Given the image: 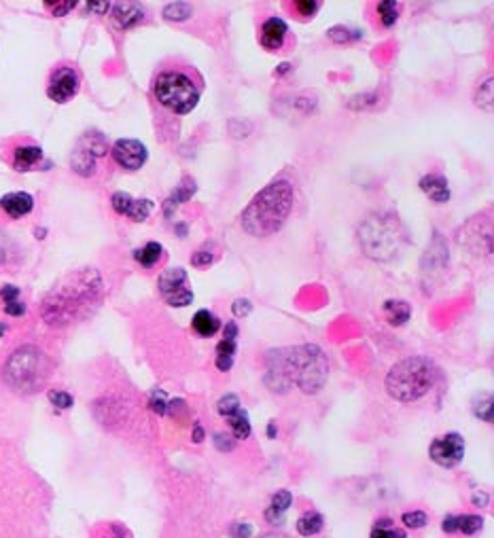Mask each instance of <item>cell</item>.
Here are the masks:
<instances>
[{
  "label": "cell",
  "instance_id": "obj_1",
  "mask_svg": "<svg viewBox=\"0 0 494 538\" xmlns=\"http://www.w3.org/2000/svg\"><path fill=\"white\" fill-rule=\"evenodd\" d=\"M276 378L272 390L297 384L306 395L319 392L329 378V363L319 346H297L278 352H270L268 380Z\"/></svg>",
  "mask_w": 494,
  "mask_h": 538
},
{
  "label": "cell",
  "instance_id": "obj_2",
  "mask_svg": "<svg viewBox=\"0 0 494 538\" xmlns=\"http://www.w3.org/2000/svg\"><path fill=\"white\" fill-rule=\"evenodd\" d=\"M295 193L289 180H274L259 191L242 212V227L253 238H268L282 229L291 210Z\"/></svg>",
  "mask_w": 494,
  "mask_h": 538
},
{
  "label": "cell",
  "instance_id": "obj_3",
  "mask_svg": "<svg viewBox=\"0 0 494 538\" xmlns=\"http://www.w3.org/2000/svg\"><path fill=\"white\" fill-rule=\"evenodd\" d=\"M437 367L427 356H410L397 363L386 375V392L399 403H412L424 397L437 382Z\"/></svg>",
  "mask_w": 494,
  "mask_h": 538
},
{
  "label": "cell",
  "instance_id": "obj_4",
  "mask_svg": "<svg viewBox=\"0 0 494 538\" xmlns=\"http://www.w3.org/2000/svg\"><path fill=\"white\" fill-rule=\"evenodd\" d=\"M100 290V278L96 271H83L72 275L70 284H64L55 288L45 305H43V316L49 324H64L70 322L81 305H87L98 297Z\"/></svg>",
  "mask_w": 494,
  "mask_h": 538
},
{
  "label": "cell",
  "instance_id": "obj_5",
  "mask_svg": "<svg viewBox=\"0 0 494 538\" xmlns=\"http://www.w3.org/2000/svg\"><path fill=\"white\" fill-rule=\"evenodd\" d=\"M358 242L367 257L375 261H390L403 251L407 234L397 216L373 214L358 227Z\"/></svg>",
  "mask_w": 494,
  "mask_h": 538
},
{
  "label": "cell",
  "instance_id": "obj_6",
  "mask_svg": "<svg viewBox=\"0 0 494 538\" xmlns=\"http://www.w3.org/2000/svg\"><path fill=\"white\" fill-rule=\"evenodd\" d=\"M155 98L174 115H187L197 106L199 92L195 83L182 72H162L155 81Z\"/></svg>",
  "mask_w": 494,
  "mask_h": 538
},
{
  "label": "cell",
  "instance_id": "obj_7",
  "mask_svg": "<svg viewBox=\"0 0 494 538\" xmlns=\"http://www.w3.org/2000/svg\"><path fill=\"white\" fill-rule=\"evenodd\" d=\"M38 378H40V352L32 346L15 350L4 367V380L17 390H28L38 382Z\"/></svg>",
  "mask_w": 494,
  "mask_h": 538
},
{
  "label": "cell",
  "instance_id": "obj_8",
  "mask_svg": "<svg viewBox=\"0 0 494 538\" xmlns=\"http://www.w3.org/2000/svg\"><path fill=\"white\" fill-rule=\"evenodd\" d=\"M158 286L162 297L172 307H185L193 301V290L189 288V278L185 269H165L158 280Z\"/></svg>",
  "mask_w": 494,
  "mask_h": 538
},
{
  "label": "cell",
  "instance_id": "obj_9",
  "mask_svg": "<svg viewBox=\"0 0 494 538\" xmlns=\"http://www.w3.org/2000/svg\"><path fill=\"white\" fill-rule=\"evenodd\" d=\"M429 456L435 464L444 468H452L465 456V439L459 432H448L444 437H437L429 447Z\"/></svg>",
  "mask_w": 494,
  "mask_h": 538
},
{
  "label": "cell",
  "instance_id": "obj_10",
  "mask_svg": "<svg viewBox=\"0 0 494 538\" xmlns=\"http://www.w3.org/2000/svg\"><path fill=\"white\" fill-rule=\"evenodd\" d=\"M216 409L219 413L229 422V428H231V434L234 439H248L251 437V419H248V413L242 409L240 405V399L236 395H225L221 397V401L216 403Z\"/></svg>",
  "mask_w": 494,
  "mask_h": 538
},
{
  "label": "cell",
  "instance_id": "obj_11",
  "mask_svg": "<svg viewBox=\"0 0 494 538\" xmlns=\"http://www.w3.org/2000/svg\"><path fill=\"white\" fill-rule=\"evenodd\" d=\"M149 153L147 146L138 140L132 138H121L113 144V159L124 168V170H141L147 161Z\"/></svg>",
  "mask_w": 494,
  "mask_h": 538
},
{
  "label": "cell",
  "instance_id": "obj_12",
  "mask_svg": "<svg viewBox=\"0 0 494 538\" xmlns=\"http://www.w3.org/2000/svg\"><path fill=\"white\" fill-rule=\"evenodd\" d=\"M79 92V75L72 70V68H60L53 72L51 77V83L47 87V96L57 102V104H64L68 102L72 96H77Z\"/></svg>",
  "mask_w": 494,
  "mask_h": 538
},
{
  "label": "cell",
  "instance_id": "obj_13",
  "mask_svg": "<svg viewBox=\"0 0 494 538\" xmlns=\"http://www.w3.org/2000/svg\"><path fill=\"white\" fill-rule=\"evenodd\" d=\"M111 204H113V208H115L117 214L130 216L132 221H145V219H149V214L153 210V202L151 199H134L126 191L115 193L113 199H111Z\"/></svg>",
  "mask_w": 494,
  "mask_h": 538
},
{
  "label": "cell",
  "instance_id": "obj_14",
  "mask_svg": "<svg viewBox=\"0 0 494 538\" xmlns=\"http://www.w3.org/2000/svg\"><path fill=\"white\" fill-rule=\"evenodd\" d=\"M287 23L280 19V17H270L263 26H261V34H259V40L263 45V49L268 51H278L282 49L285 40H287Z\"/></svg>",
  "mask_w": 494,
  "mask_h": 538
},
{
  "label": "cell",
  "instance_id": "obj_15",
  "mask_svg": "<svg viewBox=\"0 0 494 538\" xmlns=\"http://www.w3.org/2000/svg\"><path fill=\"white\" fill-rule=\"evenodd\" d=\"M0 208L11 216V219H21L26 214L32 212L34 208V199L30 193L23 191H15V193H6L0 197Z\"/></svg>",
  "mask_w": 494,
  "mask_h": 538
},
{
  "label": "cell",
  "instance_id": "obj_16",
  "mask_svg": "<svg viewBox=\"0 0 494 538\" xmlns=\"http://www.w3.org/2000/svg\"><path fill=\"white\" fill-rule=\"evenodd\" d=\"M113 19L119 28L130 30L143 21V9L132 2H119L113 6Z\"/></svg>",
  "mask_w": 494,
  "mask_h": 538
},
{
  "label": "cell",
  "instance_id": "obj_17",
  "mask_svg": "<svg viewBox=\"0 0 494 538\" xmlns=\"http://www.w3.org/2000/svg\"><path fill=\"white\" fill-rule=\"evenodd\" d=\"M420 189L424 191V195H429L437 204H446L450 199V187H448V180L444 176H437V174L424 176L420 180Z\"/></svg>",
  "mask_w": 494,
  "mask_h": 538
},
{
  "label": "cell",
  "instance_id": "obj_18",
  "mask_svg": "<svg viewBox=\"0 0 494 538\" xmlns=\"http://www.w3.org/2000/svg\"><path fill=\"white\" fill-rule=\"evenodd\" d=\"M291 505H293L291 492L278 490V492L272 496V503H270V507H268V511H265V520L272 522V524H280V522L285 520V515H287V511H289Z\"/></svg>",
  "mask_w": 494,
  "mask_h": 538
},
{
  "label": "cell",
  "instance_id": "obj_19",
  "mask_svg": "<svg viewBox=\"0 0 494 538\" xmlns=\"http://www.w3.org/2000/svg\"><path fill=\"white\" fill-rule=\"evenodd\" d=\"M40 159H43L40 146H17L15 153H13V165L19 172H26V170L34 168Z\"/></svg>",
  "mask_w": 494,
  "mask_h": 538
},
{
  "label": "cell",
  "instance_id": "obj_20",
  "mask_svg": "<svg viewBox=\"0 0 494 538\" xmlns=\"http://www.w3.org/2000/svg\"><path fill=\"white\" fill-rule=\"evenodd\" d=\"M193 331L199 335V337H212L219 329H221V320L208 312V309H199L195 316H193V322H191Z\"/></svg>",
  "mask_w": 494,
  "mask_h": 538
},
{
  "label": "cell",
  "instance_id": "obj_21",
  "mask_svg": "<svg viewBox=\"0 0 494 538\" xmlns=\"http://www.w3.org/2000/svg\"><path fill=\"white\" fill-rule=\"evenodd\" d=\"M236 339H227L223 337L216 346V369L219 371H229L234 365V356H236Z\"/></svg>",
  "mask_w": 494,
  "mask_h": 538
},
{
  "label": "cell",
  "instance_id": "obj_22",
  "mask_svg": "<svg viewBox=\"0 0 494 538\" xmlns=\"http://www.w3.org/2000/svg\"><path fill=\"white\" fill-rule=\"evenodd\" d=\"M323 524H325V520H323L321 513L308 511V513H304V515L297 520V532H300L302 537H317V534L323 530Z\"/></svg>",
  "mask_w": 494,
  "mask_h": 538
},
{
  "label": "cell",
  "instance_id": "obj_23",
  "mask_svg": "<svg viewBox=\"0 0 494 538\" xmlns=\"http://www.w3.org/2000/svg\"><path fill=\"white\" fill-rule=\"evenodd\" d=\"M162 253H164L162 244L149 242V244H145L143 248H138V251L134 253V259H136L143 268H153V265H158V261L162 259Z\"/></svg>",
  "mask_w": 494,
  "mask_h": 538
},
{
  "label": "cell",
  "instance_id": "obj_24",
  "mask_svg": "<svg viewBox=\"0 0 494 538\" xmlns=\"http://www.w3.org/2000/svg\"><path fill=\"white\" fill-rule=\"evenodd\" d=\"M384 312H386L388 322L395 324V326L405 324L410 320V314H412V309H410V305L405 301H386Z\"/></svg>",
  "mask_w": 494,
  "mask_h": 538
},
{
  "label": "cell",
  "instance_id": "obj_25",
  "mask_svg": "<svg viewBox=\"0 0 494 538\" xmlns=\"http://www.w3.org/2000/svg\"><path fill=\"white\" fill-rule=\"evenodd\" d=\"M399 11H401V4L395 2V0H384V2H380V4H378V13H380L382 26H386V28L395 26L397 19H399Z\"/></svg>",
  "mask_w": 494,
  "mask_h": 538
},
{
  "label": "cell",
  "instance_id": "obj_26",
  "mask_svg": "<svg viewBox=\"0 0 494 538\" xmlns=\"http://www.w3.org/2000/svg\"><path fill=\"white\" fill-rule=\"evenodd\" d=\"M484 528V520L480 515H461L456 517V532H463L465 537H473Z\"/></svg>",
  "mask_w": 494,
  "mask_h": 538
},
{
  "label": "cell",
  "instance_id": "obj_27",
  "mask_svg": "<svg viewBox=\"0 0 494 538\" xmlns=\"http://www.w3.org/2000/svg\"><path fill=\"white\" fill-rule=\"evenodd\" d=\"M371 538H405V532L401 528H395L393 522L382 520L373 526L371 530Z\"/></svg>",
  "mask_w": 494,
  "mask_h": 538
},
{
  "label": "cell",
  "instance_id": "obj_28",
  "mask_svg": "<svg viewBox=\"0 0 494 538\" xmlns=\"http://www.w3.org/2000/svg\"><path fill=\"white\" fill-rule=\"evenodd\" d=\"M191 13H193V6H191L189 2H172V4L165 6L164 11L165 19H170V21H182V19H187Z\"/></svg>",
  "mask_w": 494,
  "mask_h": 538
},
{
  "label": "cell",
  "instance_id": "obj_29",
  "mask_svg": "<svg viewBox=\"0 0 494 538\" xmlns=\"http://www.w3.org/2000/svg\"><path fill=\"white\" fill-rule=\"evenodd\" d=\"M493 79H486L480 87H478V94H476V104L484 111H493Z\"/></svg>",
  "mask_w": 494,
  "mask_h": 538
},
{
  "label": "cell",
  "instance_id": "obj_30",
  "mask_svg": "<svg viewBox=\"0 0 494 538\" xmlns=\"http://www.w3.org/2000/svg\"><path fill=\"white\" fill-rule=\"evenodd\" d=\"M401 522H403L407 528L420 530V528L427 526V513H422V511H407V513H403Z\"/></svg>",
  "mask_w": 494,
  "mask_h": 538
},
{
  "label": "cell",
  "instance_id": "obj_31",
  "mask_svg": "<svg viewBox=\"0 0 494 538\" xmlns=\"http://www.w3.org/2000/svg\"><path fill=\"white\" fill-rule=\"evenodd\" d=\"M293 6H295V11L302 15V17H312L319 9H321V2H312V0H295L293 2Z\"/></svg>",
  "mask_w": 494,
  "mask_h": 538
},
{
  "label": "cell",
  "instance_id": "obj_32",
  "mask_svg": "<svg viewBox=\"0 0 494 538\" xmlns=\"http://www.w3.org/2000/svg\"><path fill=\"white\" fill-rule=\"evenodd\" d=\"M49 401L60 407V409H70L72 407V397L68 392H62V390H51L49 392Z\"/></svg>",
  "mask_w": 494,
  "mask_h": 538
},
{
  "label": "cell",
  "instance_id": "obj_33",
  "mask_svg": "<svg viewBox=\"0 0 494 538\" xmlns=\"http://www.w3.org/2000/svg\"><path fill=\"white\" fill-rule=\"evenodd\" d=\"M75 4H77V2H68V0H64V2H60V0H57V2H45V6H47L53 15H57V17H60V15H66L70 9H75Z\"/></svg>",
  "mask_w": 494,
  "mask_h": 538
},
{
  "label": "cell",
  "instance_id": "obj_34",
  "mask_svg": "<svg viewBox=\"0 0 494 538\" xmlns=\"http://www.w3.org/2000/svg\"><path fill=\"white\" fill-rule=\"evenodd\" d=\"M151 409H153L155 413H160V415H164L165 411H168V403H165L164 392L155 390V392L151 395Z\"/></svg>",
  "mask_w": 494,
  "mask_h": 538
},
{
  "label": "cell",
  "instance_id": "obj_35",
  "mask_svg": "<svg viewBox=\"0 0 494 538\" xmlns=\"http://www.w3.org/2000/svg\"><path fill=\"white\" fill-rule=\"evenodd\" d=\"M476 415L478 417H482L484 422H493V399L490 397H486V403H484V407L482 405H476Z\"/></svg>",
  "mask_w": 494,
  "mask_h": 538
},
{
  "label": "cell",
  "instance_id": "obj_36",
  "mask_svg": "<svg viewBox=\"0 0 494 538\" xmlns=\"http://www.w3.org/2000/svg\"><path fill=\"white\" fill-rule=\"evenodd\" d=\"M212 255L208 253V251H199V253H195L193 257H191V263L195 265V268H206V265H210L212 263Z\"/></svg>",
  "mask_w": 494,
  "mask_h": 538
},
{
  "label": "cell",
  "instance_id": "obj_37",
  "mask_svg": "<svg viewBox=\"0 0 494 538\" xmlns=\"http://www.w3.org/2000/svg\"><path fill=\"white\" fill-rule=\"evenodd\" d=\"M0 297L4 299V303L17 301V299H19V288H17V286H13V284H6V286L0 290Z\"/></svg>",
  "mask_w": 494,
  "mask_h": 538
},
{
  "label": "cell",
  "instance_id": "obj_38",
  "mask_svg": "<svg viewBox=\"0 0 494 538\" xmlns=\"http://www.w3.org/2000/svg\"><path fill=\"white\" fill-rule=\"evenodd\" d=\"M251 309H253V305H251L248 299H238V301L234 303V314L240 316V318H242V316H248Z\"/></svg>",
  "mask_w": 494,
  "mask_h": 538
},
{
  "label": "cell",
  "instance_id": "obj_39",
  "mask_svg": "<svg viewBox=\"0 0 494 538\" xmlns=\"http://www.w3.org/2000/svg\"><path fill=\"white\" fill-rule=\"evenodd\" d=\"M4 312H6L9 316H23L26 305L17 299V301H11V303H4Z\"/></svg>",
  "mask_w": 494,
  "mask_h": 538
},
{
  "label": "cell",
  "instance_id": "obj_40",
  "mask_svg": "<svg viewBox=\"0 0 494 538\" xmlns=\"http://www.w3.org/2000/svg\"><path fill=\"white\" fill-rule=\"evenodd\" d=\"M234 534H236V538H248L253 534V526L246 524V522H238L234 526Z\"/></svg>",
  "mask_w": 494,
  "mask_h": 538
},
{
  "label": "cell",
  "instance_id": "obj_41",
  "mask_svg": "<svg viewBox=\"0 0 494 538\" xmlns=\"http://www.w3.org/2000/svg\"><path fill=\"white\" fill-rule=\"evenodd\" d=\"M441 530L448 532V534H454L456 532V515H448L441 524Z\"/></svg>",
  "mask_w": 494,
  "mask_h": 538
},
{
  "label": "cell",
  "instance_id": "obj_42",
  "mask_svg": "<svg viewBox=\"0 0 494 538\" xmlns=\"http://www.w3.org/2000/svg\"><path fill=\"white\" fill-rule=\"evenodd\" d=\"M87 9H89V11H98V13H104L106 9H111V4H106V2H87Z\"/></svg>",
  "mask_w": 494,
  "mask_h": 538
},
{
  "label": "cell",
  "instance_id": "obj_43",
  "mask_svg": "<svg viewBox=\"0 0 494 538\" xmlns=\"http://www.w3.org/2000/svg\"><path fill=\"white\" fill-rule=\"evenodd\" d=\"M225 337H227V339H236V337H238V326H236V322H229V324L225 326Z\"/></svg>",
  "mask_w": 494,
  "mask_h": 538
},
{
  "label": "cell",
  "instance_id": "obj_44",
  "mask_svg": "<svg viewBox=\"0 0 494 538\" xmlns=\"http://www.w3.org/2000/svg\"><path fill=\"white\" fill-rule=\"evenodd\" d=\"M193 437H195V443H199V441L204 439V430H202L199 426H195V432H193Z\"/></svg>",
  "mask_w": 494,
  "mask_h": 538
},
{
  "label": "cell",
  "instance_id": "obj_45",
  "mask_svg": "<svg viewBox=\"0 0 494 538\" xmlns=\"http://www.w3.org/2000/svg\"><path fill=\"white\" fill-rule=\"evenodd\" d=\"M4 333V324H0V335Z\"/></svg>",
  "mask_w": 494,
  "mask_h": 538
},
{
  "label": "cell",
  "instance_id": "obj_46",
  "mask_svg": "<svg viewBox=\"0 0 494 538\" xmlns=\"http://www.w3.org/2000/svg\"><path fill=\"white\" fill-rule=\"evenodd\" d=\"M104 538H130V537H104Z\"/></svg>",
  "mask_w": 494,
  "mask_h": 538
}]
</instances>
